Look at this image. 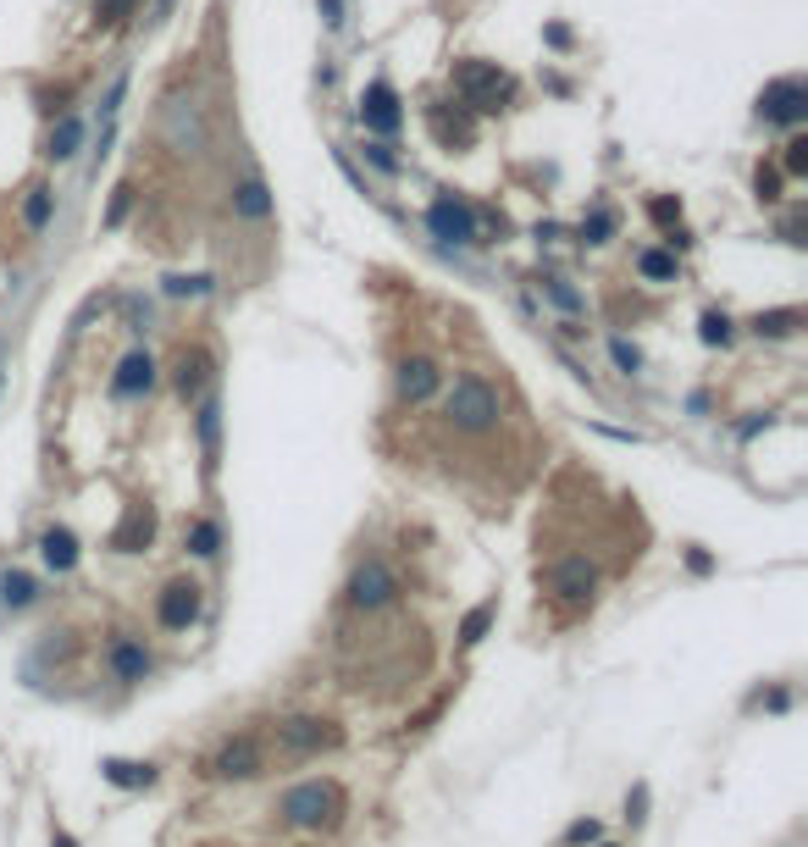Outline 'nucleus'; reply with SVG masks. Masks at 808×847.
Returning <instances> with one entry per match:
<instances>
[{
  "label": "nucleus",
  "mask_w": 808,
  "mask_h": 847,
  "mask_svg": "<svg viewBox=\"0 0 808 847\" xmlns=\"http://www.w3.org/2000/svg\"><path fill=\"white\" fill-rule=\"evenodd\" d=\"M499 416H504L499 388H488L482 377H460L449 388V399H443V421H449L454 432H493Z\"/></svg>",
  "instance_id": "f257e3e1"
},
{
  "label": "nucleus",
  "mask_w": 808,
  "mask_h": 847,
  "mask_svg": "<svg viewBox=\"0 0 808 847\" xmlns=\"http://www.w3.org/2000/svg\"><path fill=\"white\" fill-rule=\"evenodd\" d=\"M338 809H344V792H338L333 781H299V787L283 798L288 825H299V831H321V825H333Z\"/></svg>",
  "instance_id": "f03ea898"
},
{
  "label": "nucleus",
  "mask_w": 808,
  "mask_h": 847,
  "mask_svg": "<svg viewBox=\"0 0 808 847\" xmlns=\"http://www.w3.org/2000/svg\"><path fill=\"white\" fill-rule=\"evenodd\" d=\"M454 84H460L465 106L471 111H499L504 100H510V72H499L493 61H465L460 72H454Z\"/></svg>",
  "instance_id": "7ed1b4c3"
},
{
  "label": "nucleus",
  "mask_w": 808,
  "mask_h": 847,
  "mask_svg": "<svg viewBox=\"0 0 808 847\" xmlns=\"http://www.w3.org/2000/svg\"><path fill=\"white\" fill-rule=\"evenodd\" d=\"M759 117L775 122V128H797V122L808 117V84L803 78H775V84H764Z\"/></svg>",
  "instance_id": "20e7f679"
},
{
  "label": "nucleus",
  "mask_w": 808,
  "mask_h": 847,
  "mask_svg": "<svg viewBox=\"0 0 808 847\" xmlns=\"http://www.w3.org/2000/svg\"><path fill=\"white\" fill-rule=\"evenodd\" d=\"M393 598H399V576H393L382 560H360L355 576H349V604L371 615V609H388Z\"/></svg>",
  "instance_id": "39448f33"
},
{
  "label": "nucleus",
  "mask_w": 808,
  "mask_h": 847,
  "mask_svg": "<svg viewBox=\"0 0 808 847\" xmlns=\"http://www.w3.org/2000/svg\"><path fill=\"white\" fill-rule=\"evenodd\" d=\"M155 615H161V626L167 632H189L194 621H200V582H167L161 587V604H155Z\"/></svg>",
  "instance_id": "423d86ee"
},
{
  "label": "nucleus",
  "mask_w": 808,
  "mask_h": 847,
  "mask_svg": "<svg viewBox=\"0 0 808 847\" xmlns=\"http://www.w3.org/2000/svg\"><path fill=\"white\" fill-rule=\"evenodd\" d=\"M277 737H283L288 753H321V748H338V742H344V731H338L333 720L299 715V720H288V726H277Z\"/></svg>",
  "instance_id": "0eeeda50"
},
{
  "label": "nucleus",
  "mask_w": 808,
  "mask_h": 847,
  "mask_svg": "<svg viewBox=\"0 0 808 847\" xmlns=\"http://www.w3.org/2000/svg\"><path fill=\"white\" fill-rule=\"evenodd\" d=\"M593 582H598V571H593V560H587V554H565V560L548 571V593L571 598V604H582V598L593 593Z\"/></svg>",
  "instance_id": "6e6552de"
},
{
  "label": "nucleus",
  "mask_w": 808,
  "mask_h": 847,
  "mask_svg": "<svg viewBox=\"0 0 808 847\" xmlns=\"http://www.w3.org/2000/svg\"><path fill=\"white\" fill-rule=\"evenodd\" d=\"M432 233H438L443 244H471L476 239V222H471V211H465L454 194H443V200H432Z\"/></svg>",
  "instance_id": "1a4fd4ad"
},
{
  "label": "nucleus",
  "mask_w": 808,
  "mask_h": 847,
  "mask_svg": "<svg viewBox=\"0 0 808 847\" xmlns=\"http://www.w3.org/2000/svg\"><path fill=\"white\" fill-rule=\"evenodd\" d=\"M427 122H432V139L438 144H449V150H465V144L476 139V117H471V106H432L427 111Z\"/></svg>",
  "instance_id": "9d476101"
},
{
  "label": "nucleus",
  "mask_w": 808,
  "mask_h": 847,
  "mask_svg": "<svg viewBox=\"0 0 808 847\" xmlns=\"http://www.w3.org/2000/svg\"><path fill=\"white\" fill-rule=\"evenodd\" d=\"M216 776H222V781H250V776H261V748H255L250 737L227 742V748L216 753Z\"/></svg>",
  "instance_id": "9b49d317"
},
{
  "label": "nucleus",
  "mask_w": 808,
  "mask_h": 847,
  "mask_svg": "<svg viewBox=\"0 0 808 847\" xmlns=\"http://www.w3.org/2000/svg\"><path fill=\"white\" fill-rule=\"evenodd\" d=\"M150 382H155V360L144 355V349H133V355H122L117 377H111V394H117V399L150 394Z\"/></svg>",
  "instance_id": "f8f14e48"
},
{
  "label": "nucleus",
  "mask_w": 808,
  "mask_h": 847,
  "mask_svg": "<svg viewBox=\"0 0 808 847\" xmlns=\"http://www.w3.org/2000/svg\"><path fill=\"white\" fill-rule=\"evenodd\" d=\"M360 117H366V128H377V133H393L399 128V95H393L388 84H371L366 95H360Z\"/></svg>",
  "instance_id": "ddd939ff"
},
{
  "label": "nucleus",
  "mask_w": 808,
  "mask_h": 847,
  "mask_svg": "<svg viewBox=\"0 0 808 847\" xmlns=\"http://www.w3.org/2000/svg\"><path fill=\"white\" fill-rule=\"evenodd\" d=\"M150 537H155V515L144 510V504H133V510L122 515V526L111 532V549H122V554H144V549H150Z\"/></svg>",
  "instance_id": "4468645a"
},
{
  "label": "nucleus",
  "mask_w": 808,
  "mask_h": 847,
  "mask_svg": "<svg viewBox=\"0 0 808 847\" xmlns=\"http://www.w3.org/2000/svg\"><path fill=\"white\" fill-rule=\"evenodd\" d=\"M167 133L183 144V150H205V122H200V106H194V100H172V106H167Z\"/></svg>",
  "instance_id": "2eb2a0df"
},
{
  "label": "nucleus",
  "mask_w": 808,
  "mask_h": 847,
  "mask_svg": "<svg viewBox=\"0 0 808 847\" xmlns=\"http://www.w3.org/2000/svg\"><path fill=\"white\" fill-rule=\"evenodd\" d=\"M432 388H438V366H432V360H404L399 366V399L404 405H421Z\"/></svg>",
  "instance_id": "dca6fc26"
},
{
  "label": "nucleus",
  "mask_w": 808,
  "mask_h": 847,
  "mask_svg": "<svg viewBox=\"0 0 808 847\" xmlns=\"http://www.w3.org/2000/svg\"><path fill=\"white\" fill-rule=\"evenodd\" d=\"M39 554H45L50 571H72V565H78V537H72L67 526H50V532L39 537Z\"/></svg>",
  "instance_id": "f3484780"
},
{
  "label": "nucleus",
  "mask_w": 808,
  "mask_h": 847,
  "mask_svg": "<svg viewBox=\"0 0 808 847\" xmlns=\"http://www.w3.org/2000/svg\"><path fill=\"white\" fill-rule=\"evenodd\" d=\"M111 670H117V681H144L150 676V654H144V643L122 637V643L111 648Z\"/></svg>",
  "instance_id": "a211bd4d"
},
{
  "label": "nucleus",
  "mask_w": 808,
  "mask_h": 847,
  "mask_svg": "<svg viewBox=\"0 0 808 847\" xmlns=\"http://www.w3.org/2000/svg\"><path fill=\"white\" fill-rule=\"evenodd\" d=\"M106 770V781L111 787H128V792H144V787H155V764H133V759H106L100 764Z\"/></svg>",
  "instance_id": "6ab92c4d"
},
{
  "label": "nucleus",
  "mask_w": 808,
  "mask_h": 847,
  "mask_svg": "<svg viewBox=\"0 0 808 847\" xmlns=\"http://www.w3.org/2000/svg\"><path fill=\"white\" fill-rule=\"evenodd\" d=\"M233 211H238V216H250V222H266V216H272V200H266V183L255 178V172H250V178H244V183L233 189Z\"/></svg>",
  "instance_id": "aec40b11"
},
{
  "label": "nucleus",
  "mask_w": 808,
  "mask_h": 847,
  "mask_svg": "<svg viewBox=\"0 0 808 847\" xmlns=\"http://www.w3.org/2000/svg\"><path fill=\"white\" fill-rule=\"evenodd\" d=\"M205 377H211V355L205 349H194V355H183L178 360V394L189 399V394H200L205 388Z\"/></svg>",
  "instance_id": "412c9836"
},
{
  "label": "nucleus",
  "mask_w": 808,
  "mask_h": 847,
  "mask_svg": "<svg viewBox=\"0 0 808 847\" xmlns=\"http://www.w3.org/2000/svg\"><path fill=\"white\" fill-rule=\"evenodd\" d=\"M78 144H84V128L72 117H61L56 128H50V144H45V156H56V161H67V156H78Z\"/></svg>",
  "instance_id": "4be33fe9"
},
{
  "label": "nucleus",
  "mask_w": 808,
  "mask_h": 847,
  "mask_svg": "<svg viewBox=\"0 0 808 847\" xmlns=\"http://www.w3.org/2000/svg\"><path fill=\"white\" fill-rule=\"evenodd\" d=\"M803 327V311H759L753 316V333L759 338H786V333H797Z\"/></svg>",
  "instance_id": "5701e85b"
},
{
  "label": "nucleus",
  "mask_w": 808,
  "mask_h": 847,
  "mask_svg": "<svg viewBox=\"0 0 808 847\" xmlns=\"http://www.w3.org/2000/svg\"><path fill=\"white\" fill-rule=\"evenodd\" d=\"M637 272L648 277V283H676V272H681V266H676V255H670V250H642Z\"/></svg>",
  "instance_id": "b1692460"
},
{
  "label": "nucleus",
  "mask_w": 808,
  "mask_h": 847,
  "mask_svg": "<svg viewBox=\"0 0 808 847\" xmlns=\"http://www.w3.org/2000/svg\"><path fill=\"white\" fill-rule=\"evenodd\" d=\"M216 438H222V410H216V399H205V405H200V449H205V466H216Z\"/></svg>",
  "instance_id": "393cba45"
},
{
  "label": "nucleus",
  "mask_w": 808,
  "mask_h": 847,
  "mask_svg": "<svg viewBox=\"0 0 808 847\" xmlns=\"http://www.w3.org/2000/svg\"><path fill=\"white\" fill-rule=\"evenodd\" d=\"M0 604H12V609H28V604H34V582H28L23 571L0 576Z\"/></svg>",
  "instance_id": "a878e982"
},
{
  "label": "nucleus",
  "mask_w": 808,
  "mask_h": 847,
  "mask_svg": "<svg viewBox=\"0 0 808 847\" xmlns=\"http://www.w3.org/2000/svg\"><path fill=\"white\" fill-rule=\"evenodd\" d=\"M537 288H543V294L548 299H554V305H559V311H582V294H576V288L571 283H565V277H537Z\"/></svg>",
  "instance_id": "bb28decb"
},
{
  "label": "nucleus",
  "mask_w": 808,
  "mask_h": 847,
  "mask_svg": "<svg viewBox=\"0 0 808 847\" xmlns=\"http://www.w3.org/2000/svg\"><path fill=\"white\" fill-rule=\"evenodd\" d=\"M488 626H493V604H476L471 615H465V626H460V643L476 648L482 637H488Z\"/></svg>",
  "instance_id": "cd10ccee"
},
{
  "label": "nucleus",
  "mask_w": 808,
  "mask_h": 847,
  "mask_svg": "<svg viewBox=\"0 0 808 847\" xmlns=\"http://www.w3.org/2000/svg\"><path fill=\"white\" fill-rule=\"evenodd\" d=\"M133 6H139V0H95V23L100 28H117V23H128V17H133Z\"/></svg>",
  "instance_id": "c85d7f7f"
},
{
  "label": "nucleus",
  "mask_w": 808,
  "mask_h": 847,
  "mask_svg": "<svg viewBox=\"0 0 808 847\" xmlns=\"http://www.w3.org/2000/svg\"><path fill=\"white\" fill-rule=\"evenodd\" d=\"M216 543H222V532H216L211 521H194V526H189V549L200 554V560H211V554H216Z\"/></svg>",
  "instance_id": "c756f323"
},
{
  "label": "nucleus",
  "mask_w": 808,
  "mask_h": 847,
  "mask_svg": "<svg viewBox=\"0 0 808 847\" xmlns=\"http://www.w3.org/2000/svg\"><path fill=\"white\" fill-rule=\"evenodd\" d=\"M50 205H56V200H50V189H34V194H28L23 216H28V227H34V233H39V227L50 222Z\"/></svg>",
  "instance_id": "7c9ffc66"
},
{
  "label": "nucleus",
  "mask_w": 808,
  "mask_h": 847,
  "mask_svg": "<svg viewBox=\"0 0 808 847\" xmlns=\"http://www.w3.org/2000/svg\"><path fill=\"white\" fill-rule=\"evenodd\" d=\"M781 167L792 172V178H803V172H808V139H803V133L786 139V161H781Z\"/></svg>",
  "instance_id": "2f4dec72"
},
{
  "label": "nucleus",
  "mask_w": 808,
  "mask_h": 847,
  "mask_svg": "<svg viewBox=\"0 0 808 847\" xmlns=\"http://www.w3.org/2000/svg\"><path fill=\"white\" fill-rule=\"evenodd\" d=\"M753 194H759L764 205H775V200H781V172H775V167H759V172H753Z\"/></svg>",
  "instance_id": "473e14b6"
},
{
  "label": "nucleus",
  "mask_w": 808,
  "mask_h": 847,
  "mask_svg": "<svg viewBox=\"0 0 808 847\" xmlns=\"http://www.w3.org/2000/svg\"><path fill=\"white\" fill-rule=\"evenodd\" d=\"M698 338H703V344H731V322H725L720 311H709V316H703V327H698Z\"/></svg>",
  "instance_id": "72a5a7b5"
},
{
  "label": "nucleus",
  "mask_w": 808,
  "mask_h": 847,
  "mask_svg": "<svg viewBox=\"0 0 808 847\" xmlns=\"http://www.w3.org/2000/svg\"><path fill=\"white\" fill-rule=\"evenodd\" d=\"M205 288H211L205 277H183V272H178V277H167V294H172V299H200Z\"/></svg>",
  "instance_id": "f704fd0d"
},
{
  "label": "nucleus",
  "mask_w": 808,
  "mask_h": 847,
  "mask_svg": "<svg viewBox=\"0 0 808 847\" xmlns=\"http://www.w3.org/2000/svg\"><path fill=\"white\" fill-rule=\"evenodd\" d=\"M648 216L665 227H681V200H670V194H659V200H648Z\"/></svg>",
  "instance_id": "c9c22d12"
},
{
  "label": "nucleus",
  "mask_w": 808,
  "mask_h": 847,
  "mask_svg": "<svg viewBox=\"0 0 808 847\" xmlns=\"http://www.w3.org/2000/svg\"><path fill=\"white\" fill-rule=\"evenodd\" d=\"M609 227H615V216H609V211H593V216L582 222V239H587V244H604Z\"/></svg>",
  "instance_id": "e433bc0d"
},
{
  "label": "nucleus",
  "mask_w": 808,
  "mask_h": 847,
  "mask_svg": "<svg viewBox=\"0 0 808 847\" xmlns=\"http://www.w3.org/2000/svg\"><path fill=\"white\" fill-rule=\"evenodd\" d=\"M598 836H604V825H598V820H576L571 831H565V842H571V847H587V842H598Z\"/></svg>",
  "instance_id": "4c0bfd02"
},
{
  "label": "nucleus",
  "mask_w": 808,
  "mask_h": 847,
  "mask_svg": "<svg viewBox=\"0 0 808 847\" xmlns=\"http://www.w3.org/2000/svg\"><path fill=\"white\" fill-rule=\"evenodd\" d=\"M609 349H615V360H620V366H626V371H637V366H642V355H637V349L626 344V338H615V344H609Z\"/></svg>",
  "instance_id": "58836bf2"
},
{
  "label": "nucleus",
  "mask_w": 808,
  "mask_h": 847,
  "mask_svg": "<svg viewBox=\"0 0 808 847\" xmlns=\"http://www.w3.org/2000/svg\"><path fill=\"white\" fill-rule=\"evenodd\" d=\"M321 17H327V28H344V0H321Z\"/></svg>",
  "instance_id": "ea45409f"
},
{
  "label": "nucleus",
  "mask_w": 808,
  "mask_h": 847,
  "mask_svg": "<svg viewBox=\"0 0 808 847\" xmlns=\"http://www.w3.org/2000/svg\"><path fill=\"white\" fill-rule=\"evenodd\" d=\"M626 809H631V820H648V814H642V809H648V787H637V792H631V803H626Z\"/></svg>",
  "instance_id": "a19ab883"
},
{
  "label": "nucleus",
  "mask_w": 808,
  "mask_h": 847,
  "mask_svg": "<svg viewBox=\"0 0 808 847\" xmlns=\"http://www.w3.org/2000/svg\"><path fill=\"white\" fill-rule=\"evenodd\" d=\"M366 156H371V161H377V167H382V172H393V156H388V144H371Z\"/></svg>",
  "instance_id": "79ce46f5"
},
{
  "label": "nucleus",
  "mask_w": 808,
  "mask_h": 847,
  "mask_svg": "<svg viewBox=\"0 0 808 847\" xmlns=\"http://www.w3.org/2000/svg\"><path fill=\"white\" fill-rule=\"evenodd\" d=\"M598 847H615V842H598Z\"/></svg>",
  "instance_id": "37998d69"
}]
</instances>
